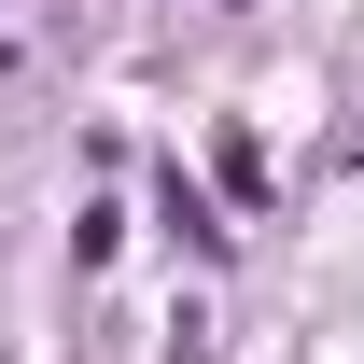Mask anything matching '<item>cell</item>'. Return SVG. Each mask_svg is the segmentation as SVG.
Wrapping results in <instances>:
<instances>
[{"mask_svg":"<svg viewBox=\"0 0 364 364\" xmlns=\"http://www.w3.org/2000/svg\"><path fill=\"white\" fill-rule=\"evenodd\" d=\"M210 168H225V196H267V140L225 127V140H210Z\"/></svg>","mask_w":364,"mask_h":364,"instance_id":"1","label":"cell"},{"mask_svg":"<svg viewBox=\"0 0 364 364\" xmlns=\"http://www.w3.org/2000/svg\"><path fill=\"white\" fill-rule=\"evenodd\" d=\"M168 238H182V252H225L238 225H210V196H196V182H168Z\"/></svg>","mask_w":364,"mask_h":364,"instance_id":"2","label":"cell"}]
</instances>
